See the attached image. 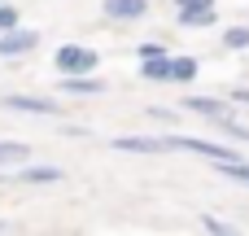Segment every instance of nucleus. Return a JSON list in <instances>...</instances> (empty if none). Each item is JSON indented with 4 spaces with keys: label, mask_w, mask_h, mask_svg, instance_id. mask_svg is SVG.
<instances>
[{
    "label": "nucleus",
    "mask_w": 249,
    "mask_h": 236,
    "mask_svg": "<svg viewBox=\"0 0 249 236\" xmlns=\"http://www.w3.org/2000/svg\"><path fill=\"white\" fill-rule=\"evenodd\" d=\"M175 4H179V9H206L210 0H175Z\"/></svg>",
    "instance_id": "f3484780"
},
{
    "label": "nucleus",
    "mask_w": 249,
    "mask_h": 236,
    "mask_svg": "<svg viewBox=\"0 0 249 236\" xmlns=\"http://www.w3.org/2000/svg\"><path fill=\"white\" fill-rule=\"evenodd\" d=\"M13 22H18V13H13V9H9V4H0V31H9V26H13Z\"/></svg>",
    "instance_id": "dca6fc26"
},
{
    "label": "nucleus",
    "mask_w": 249,
    "mask_h": 236,
    "mask_svg": "<svg viewBox=\"0 0 249 236\" xmlns=\"http://www.w3.org/2000/svg\"><path fill=\"white\" fill-rule=\"evenodd\" d=\"M140 74L153 79V83H166V79H171V57H162V53H158V57H144Z\"/></svg>",
    "instance_id": "0eeeda50"
},
{
    "label": "nucleus",
    "mask_w": 249,
    "mask_h": 236,
    "mask_svg": "<svg viewBox=\"0 0 249 236\" xmlns=\"http://www.w3.org/2000/svg\"><path fill=\"white\" fill-rule=\"evenodd\" d=\"M114 149H127V153H166V140H144V136H123V140H114Z\"/></svg>",
    "instance_id": "39448f33"
},
{
    "label": "nucleus",
    "mask_w": 249,
    "mask_h": 236,
    "mask_svg": "<svg viewBox=\"0 0 249 236\" xmlns=\"http://www.w3.org/2000/svg\"><path fill=\"white\" fill-rule=\"evenodd\" d=\"M4 105H9V109H18V114H61V105L39 101V96H4Z\"/></svg>",
    "instance_id": "7ed1b4c3"
},
{
    "label": "nucleus",
    "mask_w": 249,
    "mask_h": 236,
    "mask_svg": "<svg viewBox=\"0 0 249 236\" xmlns=\"http://www.w3.org/2000/svg\"><path fill=\"white\" fill-rule=\"evenodd\" d=\"M184 105H188L193 114H201V118H223V114H228V105L214 101V96H188Z\"/></svg>",
    "instance_id": "423d86ee"
},
{
    "label": "nucleus",
    "mask_w": 249,
    "mask_h": 236,
    "mask_svg": "<svg viewBox=\"0 0 249 236\" xmlns=\"http://www.w3.org/2000/svg\"><path fill=\"white\" fill-rule=\"evenodd\" d=\"M57 70L61 74H88V70H96V53L79 48V44H61L57 48Z\"/></svg>",
    "instance_id": "f257e3e1"
},
{
    "label": "nucleus",
    "mask_w": 249,
    "mask_h": 236,
    "mask_svg": "<svg viewBox=\"0 0 249 236\" xmlns=\"http://www.w3.org/2000/svg\"><path fill=\"white\" fill-rule=\"evenodd\" d=\"M166 149H188V153H206V158H214V162H232V158H236L232 149H223V145H214V140H193V136H175V140H166Z\"/></svg>",
    "instance_id": "f03ea898"
},
{
    "label": "nucleus",
    "mask_w": 249,
    "mask_h": 236,
    "mask_svg": "<svg viewBox=\"0 0 249 236\" xmlns=\"http://www.w3.org/2000/svg\"><path fill=\"white\" fill-rule=\"evenodd\" d=\"M66 92H74V96H96V92H101V79H83V74H70V79H66Z\"/></svg>",
    "instance_id": "f8f14e48"
},
{
    "label": "nucleus",
    "mask_w": 249,
    "mask_h": 236,
    "mask_svg": "<svg viewBox=\"0 0 249 236\" xmlns=\"http://www.w3.org/2000/svg\"><path fill=\"white\" fill-rule=\"evenodd\" d=\"M223 44H228V48H249V26H232V31L223 35Z\"/></svg>",
    "instance_id": "4468645a"
},
{
    "label": "nucleus",
    "mask_w": 249,
    "mask_h": 236,
    "mask_svg": "<svg viewBox=\"0 0 249 236\" xmlns=\"http://www.w3.org/2000/svg\"><path fill=\"white\" fill-rule=\"evenodd\" d=\"M18 180L22 184H53V180H61V171L57 166H26V171H18Z\"/></svg>",
    "instance_id": "1a4fd4ad"
},
{
    "label": "nucleus",
    "mask_w": 249,
    "mask_h": 236,
    "mask_svg": "<svg viewBox=\"0 0 249 236\" xmlns=\"http://www.w3.org/2000/svg\"><path fill=\"white\" fill-rule=\"evenodd\" d=\"M144 0H105V13L109 18H144Z\"/></svg>",
    "instance_id": "6e6552de"
},
{
    "label": "nucleus",
    "mask_w": 249,
    "mask_h": 236,
    "mask_svg": "<svg viewBox=\"0 0 249 236\" xmlns=\"http://www.w3.org/2000/svg\"><path fill=\"white\" fill-rule=\"evenodd\" d=\"M223 175H232V180H241V184H249V166L241 162V158H232V162H223Z\"/></svg>",
    "instance_id": "2eb2a0df"
},
{
    "label": "nucleus",
    "mask_w": 249,
    "mask_h": 236,
    "mask_svg": "<svg viewBox=\"0 0 249 236\" xmlns=\"http://www.w3.org/2000/svg\"><path fill=\"white\" fill-rule=\"evenodd\" d=\"M179 22L184 26H210L214 22V4H206V9H179Z\"/></svg>",
    "instance_id": "9d476101"
},
{
    "label": "nucleus",
    "mask_w": 249,
    "mask_h": 236,
    "mask_svg": "<svg viewBox=\"0 0 249 236\" xmlns=\"http://www.w3.org/2000/svg\"><path fill=\"white\" fill-rule=\"evenodd\" d=\"M39 44V35L35 31H13V35H4L0 39V57H18V53H31Z\"/></svg>",
    "instance_id": "20e7f679"
},
{
    "label": "nucleus",
    "mask_w": 249,
    "mask_h": 236,
    "mask_svg": "<svg viewBox=\"0 0 249 236\" xmlns=\"http://www.w3.org/2000/svg\"><path fill=\"white\" fill-rule=\"evenodd\" d=\"M0 162H26V145H13V140H0Z\"/></svg>",
    "instance_id": "ddd939ff"
},
{
    "label": "nucleus",
    "mask_w": 249,
    "mask_h": 236,
    "mask_svg": "<svg viewBox=\"0 0 249 236\" xmlns=\"http://www.w3.org/2000/svg\"><path fill=\"white\" fill-rule=\"evenodd\" d=\"M197 74V57H171V79L175 83H188Z\"/></svg>",
    "instance_id": "9b49d317"
}]
</instances>
